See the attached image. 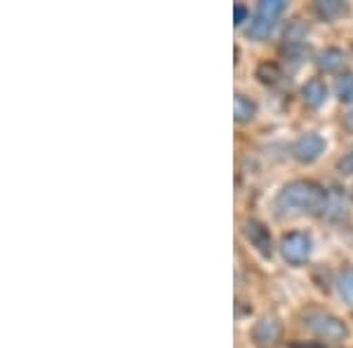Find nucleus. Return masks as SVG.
I'll list each match as a JSON object with an SVG mask.
<instances>
[{"mask_svg": "<svg viewBox=\"0 0 353 348\" xmlns=\"http://www.w3.org/2000/svg\"><path fill=\"white\" fill-rule=\"evenodd\" d=\"M330 203V191L311 179L288 181L273 198L278 216H323Z\"/></svg>", "mask_w": 353, "mask_h": 348, "instance_id": "nucleus-1", "label": "nucleus"}, {"mask_svg": "<svg viewBox=\"0 0 353 348\" xmlns=\"http://www.w3.org/2000/svg\"><path fill=\"white\" fill-rule=\"evenodd\" d=\"M301 325L309 334L316 336L323 346H339L349 339V325L341 320L339 316L325 311V308H306L301 313Z\"/></svg>", "mask_w": 353, "mask_h": 348, "instance_id": "nucleus-2", "label": "nucleus"}, {"mask_svg": "<svg viewBox=\"0 0 353 348\" xmlns=\"http://www.w3.org/2000/svg\"><path fill=\"white\" fill-rule=\"evenodd\" d=\"M288 12L285 0H261L254 8L252 19H250L248 28H245V36L254 43H264L266 38L276 31L278 21L283 19V14Z\"/></svg>", "mask_w": 353, "mask_h": 348, "instance_id": "nucleus-3", "label": "nucleus"}, {"mask_svg": "<svg viewBox=\"0 0 353 348\" xmlns=\"http://www.w3.org/2000/svg\"><path fill=\"white\" fill-rule=\"evenodd\" d=\"M278 249H281V256L290 266H304L311 259L313 240L306 231H290L281 238Z\"/></svg>", "mask_w": 353, "mask_h": 348, "instance_id": "nucleus-4", "label": "nucleus"}, {"mask_svg": "<svg viewBox=\"0 0 353 348\" xmlns=\"http://www.w3.org/2000/svg\"><path fill=\"white\" fill-rule=\"evenodd\" d=\"M325 151H327V141H325V136L318 134V132H306V134L297 136V139H294V144H292V148H290L292 158L299 165L318 163Z\"/></svg>", "mask_w": 353, "mask_h": 348, "instance_id": "nucleus-5", "label": "nucleus"}, {"mask_svg": "<svg viewBox=\"0 0 353 348\" xmlns=\"http://www.w3.org/2000/svg\"><path fill=\"white\" fill-rule=\"evenodd\" d=\"M243 238L250 243V247H252L259 256H264V259H271L273 256L271 231L261 219H254V216L252 219H245L243 221Z\"/></svg>", "mask_w": 353, "mask_h": 348, "instance_id": "nucleus-6", "label": "nucleus"}, {"mask_svg": "<svg viewBox=\"0 0 353 348\" xmlns=\"http://www.w3.org/2000/svg\"><path fill=\"white\" fill-rule=\"evenodd\" d=\"M252 344L257 348H278L283 341V323L276 316H261L252 325Z\"/></svg>", "mask_w": 353, "mask_h": 348, "instance_id": "nucleus-7", "label": "nucleus"}, {"mask_svg": "<svg viewBox=\"0 0 353 348\" xmlns=\"http://www.w3.org/2000/svg\"><path fill=\"white\" fill-rule=\"evenodd\" d=\"M316 66L321 73H327V76H341L346 73V54L344 50L339 48H325L316 54Z\"/></svg>", "mask_w": 353, "mask_h": 348, "instance_id": "nucleus-8", "label": "nucleus"}, {"mask_svg": "<svg viewBox=\"0 0 353 348\" xmlns=\"http://www.w3.org/2000/svg\"><path fill=\"white\" fill-rule=\"evenodd\" d=\"M327 96H330V90L323 78H311V81H306L301 85V101H304L306 108L318 111V108H323L327 104Z\"/></svg>", "mask_w": 353, "mask_h": 348, "instance_id": "nucleus-9", "label": "nucleus"}, {"mask_svg": "<svg viewBox=\"0 0 353 348\" xmlns=\"http://www.w3.org/2000/svg\"><path fill=\"white\" fill-rule=\"evenodd\" d=\"M351 12V5L346 0H316L313 3V14L325 24H332L337 19H344Z\"/></svg>", "mask_w": 353, "mask_h": 348, "instance_id": "nucleus-10", "label": "nucleus"}, {"mask_svg": "<svg viewBox=\"0 0 353 348\" xmlns=\"http://www.w3.org/2000/svg\"><path fill=\"white\" fill-rule=\"evenodd\" d=\"M259 106L252 96H248L245 92H236L233 96V118H236L238 125H250L257 118Z\"/></svg>", "mask_w": 353, "mask_h": 348, "instance_id": "nucleus-11", "label": "nucleus"}, {"mask_svg": "<svg viewBox=\"0 0 353 348\" xmlns=\"http://www.w3.org/2000/svg\"><path fill=\"white\" fill-rule=\"evenodd\" d=\"M281 57L292 66H299L309 59V45L306 43H285L281 50Z\"/></svg>", "mask_w": 353, "mask_h": 348, "instance_id": "nucleus-12", "label": "nucleus"}, {"mask_svg": "<svg viewBox=\"0 0 353 348\" xmlns=\"http://www.w3.org/2000/svg\"><path fill=\"white\" fill-rule=\"evenodd\" d=\"M254 76H257V81L261 85H269V88H273V85L281 83L283 71H281V66L273 64V61H261V64L257 66V71H254Z\"/></svg>", "mask_w": 353, "mask_h": 348, "instance_id": "nucleus-13", "label": "nucleus"}, {"mask_svg": "<svg viewBox=\"0 0 353 348\" xmlns=\"http://www.w3.org/2000/svg\"><path fill=\"white\" fill-rule=\"evenodd\" d=\"M337 289H339V296L344 299V304H349L353 308V266H346L341 268L337 273Z\"/></svg>", "mask_w": 353, "mask_h": 348, "instance_id": "nucleus-14", "label": "nucleus"}, {"mask_svg": "<svg viewBox=\"0 0 353 348\" xmlns=\"http://www.w3.org/2000/svg\"><path fill=\"white\" fill-rule=\"evenodd\" d=\"M334 94H337V99L341 104L353 106V73L351 71L337 76V81H334Z\"/></svg>", "mask_w": 353, "mask_h": 348, "instance_id": "nucleus-15", "label": "nucleus"}, {"mask_svg": "<svg viewBox=\"0 0 353 348\" xmlns=\"http://www.w3.org/2000/svg\"><path fill=\"white\" fill-rule=\"evenodd\" d=\"M306 33H309V26L301 19H294L292 24L285 28V43H304Z\"/></svg>", "mask_w": 353, "mask_h": 348, "instance_id": "nucleus-16", "label": "nucleus"}, {"mask_svg": "<svg viewBox=\"0 0 353 348\" xmlns=\"http://www.w3.org/2000/svg\"><path fill=\"white\" fill-rule=\"evenodd\" d=\"M337 172H339V174H344V176L353 174V146H349V148H346V151L339 156V161H337Z\"/></svg>", "mask_w": 353, "mask_h": 348, "instance_id": "nucleus-17", "label": "nucleus"}, {"mask_svg": "<svg viewBox=\"0 0 353 348\" xmlns=\"http://www.w3.org/2000/svg\"><path fill=\"white\" fill-rule=\"evenodd\" d=\"M250 19H252V17H250V8H248V5H243V3H236V5H233V24H236V26H243L245 21L250 24Z\"/></svg>", "mask_w": 353, "mask_h": 348, "instance_id": "nucleus-18", "label": "nucleus"}, {"mask_svg": "<svg viewBox=\"0 0 353 348\" xmlns=\"http://www.w3.org/2000/svg\"><path fill=\"white\" fill-rule=\"evenodd\" d=\"M344 127L349 130V132H353V106L344 113Z\"/></svg>", "mask_w": 353, "mask_h": 348, "instance_id": "nucleus-19", "label": "nucleus"}, {"mask_svg": "<svg viewBox=\"0 0 353 348\" xmlns=\"http://www.w3.org/2000/svg\"><path fill=\"white\" fill-rule=\"evenodd\" d=\"M349 198H351V203H353V184H351V188H349Z\"/></svg>", "mask_w": 353, "mask_h": 348, "instance_id": "nucleus-20", "label": "nucleus"}]
</instances>
